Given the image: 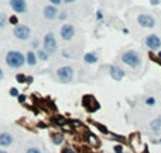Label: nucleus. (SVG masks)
Instances as JSON below:
<instances>
[{
	"label": "nucleus",
	"instance_id": "obj_6",
	"mask_svg": "<svg viewBox=\"0 0 161 153\" xmlns=\"http://www.w3.org/2000/svg\"><path fill=\"white\" fill-rule=\"evenodd\" d=\"M137 23L143 28H154L156 27V18L151 14H146V13L137 17Z\"/></svg>",
	"mask_w": 161,
	"mask_h": 153
},
{
	"label": "nucleus",
	"instance_id": "obj_16",
	"mask_svg": "<svg viewBox=\"0 0 161 153\" xmlns=\"http://www.w3.org/2000/svg\"><path fill=\"white\" fill-rule=\"evenodd\" d=\"M37 62H38V59L34 51H29V52L25 53V63L29 65V66H35Z\"/></svg>",
	"mask_w": 161,
	"mask_h": 153
},
{
	"label": "nucleus",
	"instance_id": "obj_22",
	"mask_svg": "<svg viewBox=\"0 0 161 153\" xmlns=\"http://www.w3.org/2000/svg\"><path fill=\"white\" fill-rule=\"evenodd\" d=\"M7 21H8L7 16H6L4 13H0V28H3L4 25L7 24Z\"/></svg>",
	"mask_w": 161,
	"mask_h": 153
},
{
	"label": "nucleus",
	"instance_id": "obj_7",
	"mask_svg": "<svg viewBox=\"0 0 161 153\" xmlns=\"http://www.w3.org/2000/svg\"><path fill=\"white\" fill-rule=\"evenodd\" d=\"M146 45L147 48H150L151 51H160L161 48V38L156 34H151V35L146 37Z\"/></svg>",
	"mask_w": 161,
	"mask_h": 153
},
{
	"label": "nucleus",
	"instance_id": "obj_11",
	"mask_svg": "<svg viewBox=\"0 0 161 153\" xmlns=\"http://www.w3.org/2000/svg\"><path fill=\"white\" fill-rule=\"evenodd\" d=\"M42 14H44V18H47V20H55V18L58 17V10H57V7H55V6L48 4V6H45V7H44Z\"/></svg>",
	"mask_w": 161,
	"mask_h": 153
},
{
	"label": "nucleus",
	"instance_id": "obj_38",
	"mask_svg": "<svg viewBox=\"0 0 161 153\" xmlns=\"http://www.w3.org/2000/svg\"><path fill=\"white\" fill-rule=\"evenodd\" d=\"M158 59H161V51L158 52Z\"/></svg>",
	"mask_w": 161,
	"mask_h": 153
},
{
	"label": "nucleus",
	"instance_id": "obj_40",
	"mask_svg": "<svg viewBox=\"0 0 161 153\" xmlns=\"http://www.w3.org/2000/svg\"><path fill=\"white\" fill-rule=\"evenodd\" d=\"M160 143H161V139H160Z\"/></svg>",
	"mask_w": 161,
	"mask_h": 153
},
{
	"label": "nucleus",
	"instance_id": "obj_32",
	"mask_svg": "<svg viewBox=\"0 0 161 153\" xmlns=\"http://www.w3.org/2000/svg\"><path fill=\"white\" fill-rule=\"evenodd\" d=\"M161 3V0H150V4L151 6H158Z\"/></svg>",
	"mask_w": 161,
	"mask_h": 153
},
{
	"label": "nucleus",
	"instance_id": "obj_39",
	"mask_svg": "<svg viewBox=\"0 0 161 153\" xmlns=\"http://www.w3.org/2000/svg\"><path fill=\"white\" fill-rule=\"evenodd\" d=\"M0 153H7V152H6V150H2V149H0Z\"/></svg>",
	"mask_w": 161,
	"mask_h": 153
},
{
	"label": "nucleus",
	"instance_id": "obj_17",
	"mask_svg": "<svg viewBox=\"0 0 161 153\" xmlns=\"http://www.w3.org/2000/svg\"><path fill=\"white\" fill-rule=\"evenodd\" d=\"M35 55H37V59L41 62H47L48 61V53L44 51V49H38L37 52H35Z\"/></svg>",
	"mask_w": 161,
	"mask_h": 153
},
{
	"label": "nucleus",
	"instance_id": "obj_28",
	"mask_svg": "<svg viewBox=\"0 0 161 153\" xmlns=\"http://www.w3.org/2000/svg\"><path fill=\"white\" fill-rule=\"evenodd\" d=\"M8 21H10L12 24H14V25H17V24H18V21H17V17H16V16L10 17V18H8Z\"/></svg>",
	"mask_w": 161,
	"mask_h": 153
},
{
	"label": "nucleus",
	"instance_id": "obj_19",
	"mask_svg": "<svg viewBox=\"0 0 161 153\" xmlns=\"http://www.w3.org/2000/svg\"><path fill=\"white\" fill-rule=\"evenodd\" d=\"M92 124H93V125H96V128L99 129V131H100V132H102V133H105V135H107V133H109V129L106 128V125H103V124H99V122H95V121L92 122Z\"/></svg>",
	"mask_w": 161,
	"mask_h": 153
},
{
	"label": "nucleus",
	"instance_id": "obj_20",
	"mask_svg": "<svg viewBox=\"0 0 161 153\" xmlns=\"http://www.w3.org/2000/svg\"><path fill=\"white\" fill-rule=\"evenodd\" d=\"M112 138L115 139V141H117L122 145V143H126L127 142V138H124V136H122V135H117V133H112Z\"/></svg>",
	"mask_w": 161,
	"mask_h": 153
},
{
	"label": "nucleus",
	"instance_id": "obj_18",
	"mask_svg": "<svg viewBox=\"0 0 161 153\" xmlns=\"http://www.w3.org/2000/svg\"><path fill=\"white\" fill-rule=\"evenodd\" d=\"M52 143L54 145H61L64 142V135L62 133H52Z\"/></svg>",
	"mask_w": 161,
	"mask_h": 153
},
{
	"label": "nucleus",
	"instance_id": "obj_14",
	"mask_svg": "<svg viewBox=\"0 0 161 153\" xmlns=\"http://www.w3.org/2000/svg\"><path fill=\"white\" fill-rule=\"evenodd\" d=\"M149 128H150V131H151L153 133L161 132V115H160V117H157V118H154L153 121L150 122Z\"/></svg>",
	"mask_w": 161,
	"mask_h": 153
},
{
	"label": "nucleus",
	"instance_id": "obj_15",
	"mask_svg": "<svg viewBox=\"0 0 161 153\" xmlns=\"http://www.w3.org/2000/svg\"><path fill=\"white\" fill-rule=\"evenodd\" d=\"M98 61H99V58H98V55L95 52H88L83 55V62L88 65H95L98 63Z\"/></svg>",
	"mask_w": 161,
	"mask_h": 153
},
{
	"label": "nucleus",
	"instance_id": "obj_36",
	"mask_svg": "<svg viewBox=\"0 0 161 153\" xmlns=\"http://www.w3.org/2000/svg\"><path fill=\"white\" fill-rule=\"evenodd\" d=\"M98 20H102V11H98Z\"/></svg>",
	"mask_w": 161,
	"mask_h": 153
},
{
	"label": "nucleus",
	"instance_id": "obj_33",
	"mask_svg": "<svg viewBox=\"0 0 161 153\" xmlns=\"http://www.w3.org/2000/svg\"><path fill=\"white\" fill-rule=\"evenodd\" d=\"M17 98H18V101H20V103H24V101H25V96H23V94H20Z\"/></svg>",
	"mask_w": 161,
	"mask_h": 153
},
{
	"label": "nucleus",
	"instance_id": "obj_13",
	"mask_svg": "<svg viewBox=\"0 0 161 153\" xmlns=\"http://www.w3.org/2000/svg\"><path fill=\"white\" fill-rule=\"evenodd\" d=\"M85 139H86V142L92 146V148H99L100 143H102L99 138L96 136L95 133H92V132H86V135H85Z\"/></svg>",
	"mask_w": 161,
	"mask_h": 153
},
{
	"label": "nucleus",
	"instance_id": "obj_10",
	"mask_svg": "<svg viewBox=\"0 0 161 153\" xmlns=\"http://www.w3.org/2000/svg\"><path fill=\"white\" fill-rule=\"evenodd\" d=\"M10 7L17 14H23L27 11V0H10Z\"/></svg>",
	"mask_w": 161,
	"mask_h": 153
},
{
	"label": "nucleus",
	"instance_id": "obj_21",
	"mask_svg": "<svg viewBox=\"0 0 161 153\" xmlns=\"http://www.w3.org/2000/svg\"><path fill=\"white\" fill-rule=\"evenodd\" d=\"M16 80L18 81V83H23V84H24V83L29 81V77L25 76V75H23V73H18V75L16 76Z\"/></svg>",
	"mask_w": 161,
	"mask_h": 153
},
{
	"label": "nucleus",
	"instance_id": "obj_3",
	"mask_svg": "<svg viewBox=\"0 0 161 153\" xmlns=\"http://www.w3.org/2000/svg\"><path fill=\"white\" fill-rule=\"evenodd\" d=\"M42 49L45 51L48 55L55 53L58 49V44H57V38L52 32H47L44 38H42Z\"/></svg>",
	"mask_w": 161,
	"mask_h": 153
},
{
	"label": "nucleus",
	"instance_id": "obj_35",
	"mask_svg": "<svg viewBox=\"0 0 161 153\" xmlns=\"http://www.w3.org/2000/svg\"><path fill=\"white\" fill-rule=\"evenodd\" d=\"M76 0H64V3H66V4H69V3H75Z\"/></svg>",
	"mask_w": 161,
	"mask_h": 153
},
{
	"label": "nucleus",
	"instance_id": "obj_26",
	"mask_svg": "<svg viewBox=\"0 0 161 153\" xmlns=\"http://www.w3.org/2000/svg\"><path fill=\"white\" fill-rule=\"evenodd\" d=\"M113 152L115 153H123V145H120V143L115 145L113 146Z\"/></svg>",
	"mask_w": 161,
	"mask_h": 153
},
{
	"label": "nucleus",
	"instance_id": "obj_8",
	"mask_svg": "<svg viewBox=\"0 0 161 153\" xmlns=\"http://www.w3.org/2000/svg\"><path fill=\"white\" fill-rule=\"evenodd\" d=\"M59 35L64 41H71L75 37V27L72 24H64L59 30Z\"/></svg>",
	"mask_w": 161,
	"mask_h": 153
},
{
	"label": "nucleus",
	"instance_id": "obj_1",
	"mask_svg": "<svg viewBox=\"0 0 161 153\" xmlns=\"http://www.w3.org/2000/svg\"><path fill=\"white\" fill-rule=\"evenodd\" d=\"M4 61L10 69H20L25 63V56L20 51H8L4 56Z\"/></svg>",
	"mask_w": 161,
	"mask_h": 153
},
{
	"label": "nucleus",
	"instance_id": "obj_29",
	"mask_svg": "<svg viewBox=\"0 0 161 153\" xmlns=\"http://www.w3.org/2000/svg\"><path fill=\"white\" fill-rule=\"evenodd\" d=\"M50 3L52 4V6H59V4H62V0H50Z\"/></svg>",
	"mask_w": 161,
	"mask_h": 153
},
{
	"label": "nucleus",
	"instance_id": "obj_34",
	"mask_svg": "<svg viewBox=\"0 0 161 153\" xmlns=\"http://www.w3.org/2000/svg\"><path fill=\"white\" fill-rule=\"evenodd\" d=\"M4 79V72H3V69L0 68V80H3Z\"/></svg>",
	"mask_w": 161,
	"mask_h": 153
},
{
	"label": "nucleus",
	"instance_id": "obj_24",
	"mask_svg": "<svg viewBox=\"0 0 161 153\" xmlns=\"http://www.w3.org/2000/svg\"><path fill=\"white\" fill-rule=\"evenodd\" d=\"M8 94H10L12 97H18V96H20V91H18L16 87H12V89L8 90Z\"/></svg>",
	"mask_w": 161,
	"mask_h": 153
},
{
	"label": "nucleus",
	"instance_id": "obj_2",
	"mask_svg": "<svg viewBox=\"0 0 161 153\" xmlns=\"http://www.w3.org/2000/svg\"><path fill=\"white\" fill-rule=\"evenodd\" d=\"M122 62H123L126 66L133 69H139L141 66V55L137 51H133V49H129L126 52L122 53Z\"/></svg>",
	"mask_w": 161,
	"mask_h": 153
},
{
	"label": "nucleus",
	"instance_id": "obj_30",
	"mask_svg": "<svg viewBox=\"0 0 161 153\" xmlns=\"http://www.w3.org/2000/svg\"><path fill=\"white\" fill-rule=\"evenodd\" d=\"M58 18H59V20H65V18H66V13L65 11L58 13Z\"/></svg>",
	"mask_w": 161,
	"mask_h": 153
},
{
	"label": "nucleus",
	"instance_id": "obj_9",
	"mask_svg": "<svg viewBox=\"0 0 161 153\" xmlns=\"http://www.w3.org/2000/svg\"><path fill=\"white\" fill-rule=\"evenodd\" d=\"M109 73H110V77L115 81H122L124 79V76H126V73H124L123 69L119 68V66H116V65H110V66H109Z\"/></svg>",
	"mask_w": 161,
	"mask_h": 153
},
{
	"label": "nucleus",
	"instance_id": "obj_27",
	"mask_svg": "<svg viewBox=\"0 0 161 153\" xmlns=\"http://www.w3.org/2000/svg\"><path fill=\"white\" fill-rule=\"evenodd\" d=\"M25 153H41V150L38 149V148H29V149L25 150Z\"/></svg>",
	"mask_w": 161,
	"mask_h": 153
},
{
	"label": "nucleus",
	"instance_id": "obj_4",
	"mask_svg": "<svg viewBox=\"0 0 161 153\" xmlns=\"http://www.w3.org/2000/svg\"><path fill=\"white\" fill-rule=\"evenodd\" d=\"M57 77L61 83H71L74 80V68L66 65L57 69Z\"/></svg>",
	"mask_w": 161,
	"mask_h": 153
},
{
	"label": "nucleus",
	"instance_id": "obj_31",
	"mask_svg": "<svg viewBox=\"0 0 161 153\" xmlns=\"http://www.w3.org/2000/svg\"><path fill=\"white\" fill-rule=\"evenodd\" d=\"M62 153H75V152H74V149H72V148H69V146H66L65 149L62 150Z\"/></svg>",
	"mask_w": 161,
	"mask_h": 153
},
{
	"label": "nucleus",
	"instance_id": "obj_12",
	"mask_svg": "<svg viewBox=\"0 0 161 153\" xmlns=\"http://www.w3.org/2000/svg\"><path fill=\"white\" fill-rule=\"evenodd\" d=\"M13 142H14V138H13L12 133H8V132L0 133V146L7 148V146H12Z\"/></svg>",
	"mask_w": 161,
	"mask_h": 153
},
{
	"label": "nucleus",
	"instance_id": "obj_25",
	"mask_svg": "<svg viewBox=\"0 0 161 153\" xmlns=\"http://www.w3.org/2000/svg\"><path fill=\"white\" fill-rule=\"evenodd\" d=\"M54 122H55V124H59L62 126V125L65 124V120H64V117H61V115H58V117H55L54 118Z\"/></svg>",
	"mask_w": 161,
	"mask_h": 153
},
{
	"label": "nucleus",
	"instance_id": "obj_5",
	"mask_svg": "<svg viewBox=\"0 0 161 153\" xmlns=\"http://www.w3.org/2000/svg\"><path fill=\"white\" fill-rule=\"evenodd\" d=\"M13 35L16 37L18 41H27V40H30V37H31V30H30L29 25L17 24V25H14V28H13Z\"/></svg>",
	"mask_w": 161,
	"mask_h": 153
},
{
	"label": "nucleus",
	"instance_id": "obj_37",
	"mask_svg": "<svg viewBox=\"0 0 161 153\" xmlns=\"http://www.w3.org/2000/svg\"><path fill=\"white\" fill-rule=\"evenodd\" d=\"M33 46H35V48L38 46V42H37V41H33Z\"/></svg>",
	"mask_w": 161,
	"mask_h": 153
},
{
	"label": "nucleus",
	"instance_id": "obj_23",
	"mask_svg": "<svg viewBox=\"0 0 161 153\" xmlns=\"http://www.w3.org/2000/svg\"><path fill=\"white\" fill-rule=\"evenodd\" d=\"M144 103H146V105H149V107H153V105H156L157 100H156L153 96H150V97H147V98L144 100Z\"/></svg>",
	"mask_w": 161,
	"mask_h": 153
}]
</instances>
